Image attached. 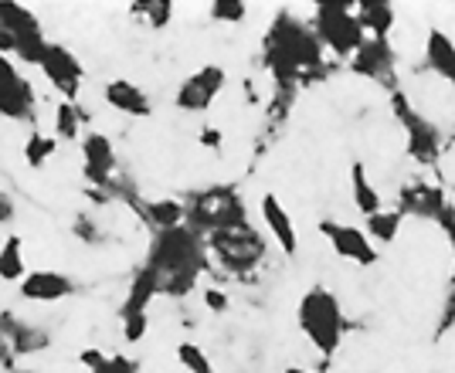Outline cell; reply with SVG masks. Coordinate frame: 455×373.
I'll list each match as a JSON object with an SVG mask.
<instances>
[{"instance_id": "cell-1", "label": "cell", "mask_w": 455, "mask_h": 373, "mask_svg": "<svg viewBox=\"0 0 455 373\" xmlns=\"http://www.w3.org/2000/svg\"><path fill=\"white\" fill-rule=\"evenodd\" d=\"M204 251H208L204 238L197 231H190L188 224L173 227V231H156L147 261H143V268L150 272L153 285H156V296L188 298L201 279Z\"/></svg>"}, {"instance_id": "cell-2", "label": "cell", "mask_w": 455, "mask_h": 373, "mask_svg": "<svg viewBox=\"0 0 455 373\" xmlns=\"http://www.w3.org/2000/svg\"><path fill=\"white\" fill-rule=\"evenodd\" d=\"M323 65V44L313 28L296 20L292 14H279L266 35V68L283 82L303 78Z\"/></svg>"}, {"instance_id": "cell-3", "label": "cell", "mask_w": 455, "mask_h": 373, "mask_svg": "<svg viewBox=\"0 0 455 373\" xmlns=\"http://www.w3.org/2000/svg\"><path fill=\"white\" fill-rule=\"evenodd\" d=\"M296 322L303 336L313 343V350L323 356V360H333L337 350L343 343V333H347V316H343L340 298L333 296L330 289H309L299 306H296Z\"/></svg>"}, {"instance_id": "cell-4", "label": "cell", "mask_w": 455, "mask_h": 373, "mask_svg": "<svg viewBox=\"0 0 455 373\" xmlns=\"http://www.w3.org/2000/svg\"><path fill=\"white\" fill-rule=\"evenodd\" d=\"M248 207L242 194L235 186H208L201 194L190 197L188 207V227L197 234H214V231H228V227H245Z\"/></svg>"}, {"instance_id": "cell-5", "label": "cell", "mask_w": 455, "mask_h": 373, "mask_svg": "<svg viewBox=\"0 0 455 373\" xmlns=\"http://www.w3.org/2000/svg\"><path fill=\"white\" fill-rule=\"evenodd\" d=\"M204 248L221 261V268L231 272V275H248V272H255L268 255L266 238H262L251 224H245V227H228V231H214V234L204 238Z\"/></svg>"}, {"instance_id": "cell-6", "label": "cell", "mask_w": 455, "mask_h": 373, "mask_svg": "<svg viewBox=\"0 0 455 373\" xmlns=\"http://www.w3.org/2000/svg\"><path fill=\"white\" fill-rule=\"evenodd\" d=\"M309 28L323 48H330L337 58H354L367 41L357 24V14L347 4H316Z\"/></svg>"}, {"instance_id": "cell-7", "label": "cell", "mask_w": 455, "mask_h": 373, "mask_svg": "<svg viewBox=\"0 0 455 373\" xmlns=\"http://www.w3.org/2000/svg\"><path fill=\"white\" fill-rule=\"evenodd\" d=\"M395 115H398L401 126H404L408 156H411L415 163H421V167H432L438 160V153H442V130H438L428 115H421V112L408 102L404 92H395Z\"/></svg>"}, {"instance_id": "cell-8", "label": "cell", "mask_w": 455, "mask_h": 373, "mask_svg": "<svg viewBox=\"0 0 455 373\" xmlns=\"http://www.w3.org/2000/svg\"><path fill=\"white\" fill-rule=\"evenodd\" d=\"M38 95L31 78L20 72L14 58L0 55V115L11 123H35Z\"/></svg>"}, {"instance_id": "cell-9", "label": "cell", "mask_w": 455, "mask_h": 373, "mask_svg": "<svg viewBox=\"0 0 455 373\" xmlns=\"http://www.w3.org/2000/svg\"><path fill=\"white\" fill-rule=\"evenodd\" d=\"M0 28L11 31L18 41V61L24 65H38L44 48H48V37L41 31V20L35 18V11H28L24 4H0Z\"/></svg>"}, {"instance_id": "cell-10", "label": "cell", "mask_w": 455, "mask_h": 373, "mask_svg": "<svg viewBox=\"0 0 455 373\" xmlns=\"http://www.w3.org/2000/svg\"><path fill=\"white\" fill-rule=\"evenodd\" d=\"M156 298V285H153L150 272L140 265L133 282L126 289V298L119 302V322H123V339L126 343H140L147 329H150V302Z\"/></svg>"}, {"instance_id": "cell-11", "label": "cell", "mask_w": 455, "mask_h": 373, "mask_svg": "<svg viewBox=\"0 0 455 373\" xmlns=\"http://www.w3.org/2000/svg\"><path fill=\"white\" fill-rule=\"evenodd\" d=\"M38 68H41V75H44V82L61 95V102H76L78 92H82L85 68H82V61L76 58L72 48L48 41V48H44V55H41V61H38Z\"/></svg>"}, {"instance_id": "cell-12", "label": "cell", "mask_w": 455, "mask_h": 373, "mask_svg": "<svg viewBox=\"0 0 455 373\" xmlns=\"http://www.w3.org/2000/svg\"><path fill=\"white\" fill-rule=\"evenodd\" d=\"M228 75L221 65H204V68H197V72H190L184 82H180V89L173 95V106L180 112H194V115H201V112H208L214 106V99L221 95L225 89Z\"/></svg>"}, {"instance_id": "cell-13", "label": "cell", "mask_w": 455, "mask_h": 373, "mask_svg": "<svg viewBox=\"0 0 455 373\" xmlns=\"http://www.w3.org/2000/svg\"><path fill=\"white\" fill-rule=\"evenodd\" d=\"M320 234L330 242V248L340 255V258L354 261L361 268H371L378 261V244L367 238V231L357 224H343V221H320Z\"/></svg>"}, {"instance_id": "cell-14", "label": "cell", "mask_w": 455, "mask_h": 373, "mask_svg": "<svg viewBox=\"0 0 455 373\" xmlns=\"http://www.w3.org/2000/svg\"><path fill=\"white\" fill-rule=\"evenodd\" d=\"M78 149H82V170H85V177H89L95 186L113 184V173H116V167H119L113 139H109L106 132H82Z\"/></svg>"}, {"instance_id": "cell-15", "label": "cell", "mask_w": 455, "mask_h": 373, "mask_svg": "<svg viewBox=\"0 0 455 373\" xmlns=\"http://www.w3.org/2000/svg\"><path fill=\"white\" fill-rule=\"evenodd\" d=\"M0 339L7 343V350H11L14 360H18V356L44 353V350L52 346L48 329H41L35 322H18L11 313H0Z\"/></svg>"}, {"instance_id": "cell-16", "label": "cell", "mask_w": 455, "mask_h": 373, "mask_svg": "<svg viewBox=\"0 0 455 373\" xmlns=\"http://www.w3.org/2000/svg\"><path fill=\"white\" fill-rule=\"evenodd\" d=\"M259 214H262V221H266L272 242L283 248L285 258H296V255H299V234H296V224H292L289 210L283 207V201H279L275 194H266V197L259 201Z\"/></svg>"}, {"instance_id": "cell-17", "label": "cell", "mask_w": 455, "mask_h": 373, "mask_svg": "<svg viewBox=\"0 0 455 373\" xmlns=\"http://www.w3.org/2000/svg\"><path fill=\"white\" fill-rule=\"evenodd\" d=\"M18 292L24 302H61V298H68L76 292V282L68 279L65 272L38 268V272H28L24 275Z\"/></svg>"}, {"instance_id": "cell-18", "label": "cell", "mask_w": 455, "mask_h": 373, "mask_svg": "<svg viewBox=\"0 0 455 373\" xmlns=\"http://www.w3.org/2000/svg\"><path fill=\"white\" fill-rule=\"evenodd\" d=\"M401 214H415V218H425V221H442L445 218V194L438 186H428L421 180H411V184L401 190Z\"/></svg>"}, {"instance_id": "cell-19", "label": "cell", "mask_w": 455, "mask_h": 373, "mask_svg": "<svg viewBox=\"0 0 455 373\" xmlns=\"http://www.w3.org/2000/svg\"><path fill=\"white\" fill-rule=\"evenodd\" d=\"M102 99H106V106H109V109L123 112V115H133V119H147V115L153 112L150 95L143 92L140 85H133V82H126V78H113V82H106Z\"/></svg>"}, {"instance_id": "cell-20", "label": "cell", "mask_w": 455, "mask_h": 373, "mask_svg": "<svg viewBox=\"0 0 455 373\" xmlns=\"http://www.w3.org/2000/svg\"><path fill=\"white\" fill-rule=\"evenodd\" d=\"M350 68L363 78H384L387 72H395V52L387 41H378V37H367L361 44V52L350 58Z\"/></svg>"}, {"instance_id": "cell-21", "label": "cell", "mask_w": 455, "mask_h": 373, "mask_svg": "<svg viewBox=\"0 0 455 373\" xmlns=\"http://www.w3.org/2000/svg\"><path fill=\"white\" fill-rule=\"evenodd\" d=\"M425 68L455 85V41L442 28H428V37H425Z\"/></svg>"}, {"instance_id": "cell-22", "label": "cell", "mask_w": 455, "mask_h": 373, "mask_svg": "<svg viewBox=\"0 0 455 373\" xmlns=\"http://www.w3.org/2000/svg\"><path fill=\"white\" fill-rule=\"evenodd\" d=\"M354 14H357L363 37H378V41H387L395 20H398V11L391 4H384V0H363V4L354 7Z\"/></svg>"}, {"instance_id": "cell-23", "label": "cell", "mask_w": 455, "mask_h": 373, "mask_svg": "<svg viewBox=\"0 0 455 373\" xmlns=\"http://www.w3.org/2000/svg\"><path fill=\"white\" fill-rule=\"evenodd\" d=\"M350 197H354V207L361 210L363 218H374L378 210H384V201H380L378 186L371 184L367 170H363L361 160L350 163Z\"/></svg>"}, {"instance_id": "cell-24", "label": "cell", "mask_w": 455, "mask_h": 373, "mask_svg": "<svg viewBox=\"0 0 455 373\" xmlns=\"http://www.w3.org/2000/svg\"><path fill=\"white\" fill-rule=\"evenodd\" d=\"M143 218L156 227V231H173L188 224V204L177 197H160V201H147L143 204Z\"/></svg>"}, {"instance_id": "cell-25", "label": "cell", "mask_w": 455, "mask_h": 373, "mask_svg": "<svg viewBox=\"0 0 455 373\" xmlns=\"http://www.w3.org/2000/svg\"><path fill=\"white\" fill-rule=\"evenodd\" d=\"M401 221H404V214H401L398 207L395 210H378L374 218H363V231H367V238L374 244H391L398 238Z\"/></svg>"}, {"instance_id": "cell-26", "label": "cell", "mask_w": 455, "mask_h": 373, "mask_svg": "<svg viewBox=\"0 0 455 373\" xmlns=\"http://www.w3.org/2000/svg\"><path fill=\"white\" fill-rule=\"evenodd\" d=\"M24 242L20 234H11L0 244V282H24Z\"/></svg>"}, {"instance_id": "cell-27", "label": "cell", "mask_w": 455, "mask_h": 373, "mask_svg": "<svg viewBox=\"0 0 455 373\" xmlns=\"http://www.w3.org/2000/svg\"><path fill=\"white\" fill-rule=\"evenodd\" d=\"M55 139L58 143H76L82 139V112L76 102H61L55 106Z\"/></svg>"}, {"instance_id": "cell-28", "label": "cell", "mask_w": 455, "mask_h": 373, "mask_svg": "<svg viewBox=\"0 0 455 373\" xmlns=\"http://www.w3.org/2000/svg\"><path fill=\"white\" fill-rule=\"evenodd\" d=\"M55 153H58L55 136H44V132L35 130L31 136H28V143H24V163H28L31 170H44Z\"/></svg>"}, {"instance_id": "cell-29", "label": "cell", "mask_w": 455, "mask_h": 373, "mask_svg": "<svg viewBox=\"0 0 455 373\" xmlns=\"http://www.w3.org/2000/svg\"><path fill=\"white\" fill-rule=\"evenodd\" d=\"M177 363L188 373H214V363L201 350V343H177Z\"/></svg>"}, {"instance_id": "cell-30", "label": "cell", "mask_w": 455, "mask_h": 373, "mask_svg": "<svg viewBox=\"0 0 455 373\" xmlns=\"http://www.w3.org/2000/svg\"><path fill=\"white\" fill-rule=\"evenodd\" d=\"M133 14H143V20L153 31H160L173 20V4L171 0H147V4H133Z\"/></svg>"}, {"instance_id": "cell-31", "label": "cell", "mask_w": 455, "mask_h": 373, "mask_svg": "<svg viewBox=\"0 0 455 373\" xmlns=\"http://www.w3.org/2000/svg\"><path fill=\"white\" fill-rule=\"evenodd\" d=\"M208 14L218 24H242L248 18V4L245 0H214L208 7Z\"/></svg>"}, {"instance_id": "cell-32", "label": "cell", "mask_w": 455, "mask_h": 373, "mask_svg": "<svg viewBox=\"0 0 455 373\" xmlns=\"http://www.w3.org/2000/svg\"><path fill=\"white\" fill-rule=\"evenodd\" d=\"M92 373H140V360L126 353H116V356H106V363Z\"/></svg>"}, {"instance_id": "cell-33", "label": "cell", "mask_w": 455, "mask_h": 373, "mask_svg": "<svg viewBox=\"0 0 455 373\" xmlns=\"http://www.w3.org/2000/svg\"><path fill=\"white\" fill-rule=\"evenodd\" d=\"M201 302H204V309H208L211 316H225L228 309H231V298H228V292H221V289H204V292H201Z\"/></svg>"}, {"instance_id": "cell-34", "label": "cell", "mask_w": 455, "mask_h": 373, "mask_svg": "<svg viewBox=\"0 0 455 373\" xmlns=\"http://www.w3.org/2000/svg\"><path fill=\"white\" fill-rule=\"evenodd\" d=\"M78 363L92 373V370H99V367L106 363V353H102V350H95V346H89V350H82V353H78Z\"/></svg>"}, {"instance_id": "cell-35", "label": "cell", "mask_w": 455, "mask_h": 373, "mask_svg": "<svg viewBox=\"0 0 455 373\" xmlns=\"http://www.w3.org/2000/svg\"><path fill=\"white\" fill-rule=\"evenodd\" d=\"M18 218V204H14V197L7 194V190H0V224H14Z\"/></svg>"}, {"instance_id": "cell-36", "label": "cell", "mask_w": 455, "mask_h": 373, "mask_svg": "<svg viewBox=\"0 0 455 373\" xmlns=\"http://www.w3.org/2000/svg\"><path fill=\"white\" fill-rule=\"evenodd\" d=\"M0 363H7V367L14 363V356H11V350H7V343H4V339H0Z\"/></svg>"}, {"instance_id": "cell-37", "label": "cell", "mask_w": 455, "mask_h": 373, "mask_svg": "<svg viewBox=\"0 0 455 373\" xmlns=\"http://www.w3.org/2000/svg\"><path fill=\"white\" fill-rule=\"evenodd\" d=\"M283 373H313V370H306V367H285Z\"/></svg>"}, {"instance_id": "cell-38", "label": "cell", "mask_w": 455, "mask_h": 373, "mask_svg": "<svg viewBox=\"0 0 455 373\" xmlns=\"http://www.w3.org/2000/svg\"><path fill=\"white\" fill-rule=\"evenodd\" d=\"M14 373H28V370H14Z\"/></svg>"}]
</instances>
